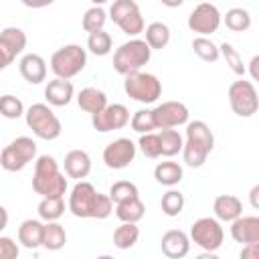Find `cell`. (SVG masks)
<instances>
[{
	"instance_id": "6da1fadb",
	"label": "cell",
	"mask_w": 259,
	"mask_h": 259,
	"mask_svg": "<svg viewBox=\"0 0 259 259\" xmlns=\"http://www.w3.org/2000/svg\"><path fill=\"white\" fill-rule=\"evenodd\" d=\"M67 208L77 219H107L113 212V202L109 194H101L95 190L91 182L77 180V184L71 188Z\"/></svg>"
},
{
	"instance_id": "7a4b0ae2",
	"label": "cell",
	"mask_w": 259,
	"mask_h": 259,
	"mask_svg": "<svg viewBox=\"0 0 259 259\" xmlns=\"http://www.w3.org/2000/svg\"><path fill=\"white\" fill-rule=\"evenodd\" d=\"M32 190L40 196H65L67 178L59 170V162L42 154L34 158V174H32Z\"/></svg>"
},
{
	"instance_id": "3957f363",
	"label": "cell",
	"mask_w": 259,
	"mask_h": 259,
	"mask_svg": "<svg viewBox=\"0 0 259 259\" xmlns=\"http://www.w3.org/2000/svg\"><path fill=\"white\" fill-rule=\"evenodd\" d=\"M152 57V49L144 38H130L127 42L119 45L113 53V69L119 75H127L134 71H140L144 65H148Z\"/></svg>"
},
{
	"instance_id": "277c9868",
	"label": "cell",
	"mask_w": 259,
	"mask_h": 259,
	"mask_svg": "<svg viewBox=\"0 0 259 259\" xmlns=\"http://www.w3.org/2000/svg\"><path fill=\"white\" fill-rule=\"evenodd\" d=\"M24 119H26V125L32 130V134L47 142L57 140L63 132L61 119L57 117V113L51 109L49 103H32L24 111Z\"/></svg>"
},
{
	"instance_id": "5b68a950",
	"label": "cell",
	"mask_w": 259,
	"mask_h": 259,
	"mask_svg": "<svg viewBox=\"0 0 259 259\" xmlns=\"http://www.w3.org/2000/svg\"><path fill=\"white\" fill-rule=\"evenodd\" d=\"M123 91L138 103H154L162 95V83L156 75L146 71H134L123 75Z\"/></svg>"
},
{
	"instance_id": "8992f818",
	"label": "cell",
	"mask_w": 259,
	"mask_h": 259,
	"mask_svg": "<svg viewBox=\"0 0 259 259\" xmlns=\"http://www.w3.org/2000/svg\"><path fill=\"white\" fill-rule=\"evenodd\" d=\"M87 67V51L81 45H65L51 57V71L55 77L73 79Z\"/></svg>"
},
{
	"instance_id": "52a82bcc",
	"label": "cell",
	"mask_w": 259,
	"mask_h": 259,
	"mask_svg": "<svg viewBox=\"0 0 259 259\" xmlns=\"http://www.w3.org/2000/svg\"><path fill=\"white\" fill-rule=\"evenodd\" d=\"M34 158H36V142L28 136H20L0 152V166L6 172H20Z\"/></svg>"
},
{
	"instance_id": "ba28073f",
	"label": "cell",
	"mask_w": 259,
	"mask_h": 259,
	"mask_svg": "<svg viewBox=\"0 0 259 259\" xmlns=\"http://www.w3.org/2000/svg\"><path fill=\"white\" fill-rule=\"evenodd\" d=\"M190 243L204 249L206 253H214L221 249L225 241V229L219 219L214 217H200L190 227Z\"/></svg>"
},
{
	"instance_id": "9c48e42d",
	"label": "cell",
	"mask_w": 259,
	"mask_h": 259,
	"mask_svg": "<svg viewBox=\"0 0 259 259\" xmlns=\"http://www.w3.org/2000/svg\"><path fill=\"white\" fill-rule=\"evenodd\" d=\"M227 97H229V105H231L233 113L239 115V117H251L259 109L257 89L251 81H245V79L233 81L229 85Z\"/></svg>"
},
{
	"instance_id": "30bf717a",
	"label": "cell",
	"mask_w": 259,
	"mask_h": 259,
	"mask_svg": "<svg viewBox=\"0 0 259 259\" xmlns=\"http://www.w3.org/2000/svg\"><path fill=\"white\" fill-rule=\"evenodd\" d=\"M221 22H223V14L210 2H200L188 14V28L192 32H196L198 36H208V34L217 32Z\"/></svg>"
},
{
	"instance_id": "8fae6325",
	"label": "cell",
	"mask_w": 259,
	"mask_h": 259,
	"mask_svg": "<svg viewBox=\"0 0 259 259\" xmlns=\"http://www.w3.org/2000/svg\"><path fill=\"white\" fill-rule=\"evenodd\" d=\"M91 123L101 134L121 130L130 123V109L123 103H107L101 111L91 113Z\"/></svg>"
},
{
	"instance_id": "7c38bea8",
	"label": "cell",
	"mask_w": 259,
	"mask_h": 259,
	"mask_svg": "<svg viewBox=\"0 0 259 259\" xmlns=\"http://www.w3.org/2000/svg\"><path fill=\"white\" fill-rule=\"evenodd\" d=\"M138 146L130 138H117L103 148V164L111 170L127 168L136 158Z\"/></svg>"
},
{
	"instance_id": "4fadbf2b",
	"label": "cell",
	"mask_w": 259,
	"mask_h": 259,
	"mask_svg": "<svg viewBox=\"0 0 259 259\" xmlns=\"http://www.w3.org/2000/svg\"><path fill=\"white\" fill-rule=\"evenodd\" d=\"M156 130H166V127H180L186 125L188 121V107L182 101H164L152 109Z\"/></svg>"
},
{
	"instance_id": "5bb4252c",
	"label": "cell",
	"mask_w": 259,
	"mask_h": 259,
	"mask_svg": "<svg viewBox=\"0 0 259 259\" xmlns=\"http://www.w3.org/2000/svg\"><path fill=\"white\" fill-rule=\"evenodd\" d=\"M160 249L168 259H182L190 251V237L180 229H170L162 235Z\"/></svg>"
},
{
	"instance_id": "9a60e30c",
	"label": "cell",
	"mask_w": 259,
	"mask_h": 259,
	"mask_svg": "<svg viewBox=\"0 0 259 259\" xmlns=\"http://www.w3.org/2000/svg\"><path fill=\"white\" fill-rule=\"evenodd\" d=\"M73 97H75V87H73V83L69 79L55 77L45 87V99L53 107H65V105H69Z\"/></svg>"
},
{
	"instance_id": "2e32d148",
	"label": "cell",
	"mask_w": 259,
	"mask_h": 259,
	"mask_svg": "<svg viewBox=\"0 0 259 259\" xmlns=\"http://www.w3.org/2000/svg\"><path fill=\"white\" fill-rule=\"evenodd\" d=\"M231 237L241 245L259 243V217L241 214L235 221H231Z\"/></svg>"
},
{
	"instance_id": "e0dca14e",
	"label": "cell",
	"mask_w": 259,
	"mask_h": 259,
	"mask_svg": "<svg viewBox=\"0 0 259 259\" xmlns=\"http://www.w3.org/2000/svg\"><path fill=\"white\" fill-rule=\"evenodd\" d=\"M18 71L24 81H28L30 85H38L47 79V61L36 53H26L18 63Z\"/></svg>"
},
{
	"instance_id": "ac0fdd59",
	"label": "cell",
	"mask_w": 259,
	"mask_h": 259,
	"mask_svg": "<svg viewBox=\"0 0 259 259\" xmlns=\"http://www.w3.org/2000/svg\"><path fill=\"white\" fill-rule=\"evenodd\" d=\"M63 166H65V174L69 178L83 180L91 172V158L85 150H71V152H67Z\"/></svg>"
},
{
	"instance_id": "d6986e66",
	"label": "cell",
	"mask_w": 259,
	"mask_h": 259,
	"mask_svg": "<svg viewBox=\"0 0 259 259\" xmlns=\"http://www.w3.org/2000/svg\"><path fill=\"white\" fill-rule=\"evenodd\" d=\"M212 212L221 223H231L243 214V202L235 194H221L212 202Z\"/></svg>"
},
{
	"instance_id": "ffe728a7",
	"label": "cell",
	"mask_w": 259,
	"mask_h": 259,
	"mask_svg": "<svg viewBox=\"0 0 259 259\" xmlns=\"http://www.w3.org/2000/svg\"><path fill=\"white\" fill-rule=\"evenodd\" d=\"M0 49L14 61L26 49V32L18 26H6L0 30Z\"/></svg>"
},
{
	"instance_id": "44dd1931",
	"label": "cell",
	"mask_w": 259,
	"mask_h": 259,
	"mask_svg": "<svg viewBox=\"0 0 259 259\" xmlns=\"http://www.w3.org/2000/svg\"><path fill=\"white\" fill-rule=\"evenodd\" d=\"M42 239V223L38 219H26L18 227V243L24 249H38Z\"/></svg>"
},
{
	"instance_id": "7402d4cb",
	"label": "cell",
	"mask_w": 259,
	"mask_h": 259,
	"mask_svg": "<svg viewBox=\"0 0 259 259\" xmlns=\"http://www.w3.org/2000/svg\"><path fill=\"white\" fill-rule=\"evenodd\" d=\"M67 243V233L63 229V225H59L57 221H47L42 223V239H40V247H45L47 251H59L63 249Z\"/></svg>"
},
{
	"instance_id": "603a6c76",
	"label": "cell",
	"mask_w": 259,
	"mask_h": 259,
	"mask_svg": "<svg viewBox=\"0 0 259 259\" xmlns=\"http://www.w3.org/2000/svg\"><path fill=\"white\" fill-rule=\"evenodd\" d=\"M77 105L87 113H97L107 105V95L97 87H85L77 93Z\"/></svg>"
},
{
	"instance_id": "cb8c5ba5",
	"label": "cell",
	"mask_w": 259,
	"mask_h": 259,
	"mask_svg": "<svg viewBox=\"0 0 259 259\" xmlns=\"http://www.w3.org/2000/svg\"><path fill=\"white\" fill-rule=\"evenodd\" d=\"M182 176H184L182 166L178 162H172V160L158 162L154 168V178L162 186H176V184H180Z\"/></svg>"
},
{
	"instance_id": "d4e9b609",
	"label": "cell",
	"mask_w": 259,
	"mask_h": 259,
	"mask_svg": "<svg viewBox=\"0 0 259 259\" xmlns=\"http://www.w3.org/2000/svg\"><path fill=\"white\" fill-rule=\"evenodd\" d=\"M144 212H146V206L140 200V196H132L121 202H115V217L121 223H138L144 219Z\"/></svg>"
},
{
	"instance_id": "484cf974",
	"label": "cell",
	"mask_w": 259,
	"mask_h": 259,
	"mask_svg": "<svg viewBox=\"0 0 259 259\" xmlns=\"http://www.w3.org/2000/svg\"><path fill=\"white\" fill-rule=\"evenodd\" d=\"M210 152L212 150H208L204 144H200L196 140H190V138H186L184 144H182V158H184V164L190 166V168H200L206 162Z\"/></svg>"
},
{
	"instance_id": "4316f807",
	"label": "cell",
	"mask_w": 259,
	"mask_h": 259,
	"mask_svg": "<svg viewBox=\"0 0 259 259\" xmlns=\"http://www.w3.org/2000/svg\"><path fill=\"white\" fill-rule=\"evenodd\" d=\"M144 40L148 42V47L152 51H160L164 49L168 42H170V28L168 24L156 20V22H150L146 28H144Z\"/></svg>"
},
{
	"instance_id": "83f0119b",
	"label": "cell",
	"mask_w": 259,
	"mask_h": 259,
	"mask_svg": "<svg viewBox=\"0 0 259 259\" xmlns=\"http://www.w3.org/2000/svg\"><path fill=\"white\" fill-rule=\"evenodd\" d=\"M36 212L45 223L59 221L65 214V196H40Z\"/></svg>"
},
{
	"instance_id": "f1b7e54d",
	"label": "cell",
	"mask_w": 259,
	"mask_h": 259,
	"mask_svg": "<svg viewBox=\"0 0 259 259\" xmlns=\"http://www.w3.org/2000/svg\"><path fill=\"white\" fill-rule=\"evenodd\" d=\"M158 138H160V150H162V156L172 158V156H176L178 152H182L184 138L180 136V132H178L176 127L160 130V132H158Z\"/></svg>"
},
{
	"instance_id": "f546056e",
	"label": "cell",
	"mask_w": 259,
	"mask_h": 259,
	"mask_svg": "<svg viewBox=\"0 0 259 259\" xmlns=\"http://www.w3.org/2000/svg\"><path fill=\"white\" fill-rule=\"evenodd\" d=\"M140 239V229L136 223H121L115 231H113V245L121 251L132 249Z\"/></svg>"
},
{
	"instance_id": "4dcf8cb0",
	"label": "cell",
	"mask_w": 259,
	"mask_h": 259,
	"mask_svg": "<svg viewBox=\"0 0 259 259\" xmlns=\"http://www.w3.org/2000/svg\"><path fill=\"white\" fill-rule=\"evenodd\" d=\"M223 22H225V26L229 28V30H233V32H245V30H249L251 28V14H249V10H245V8H231V10H227V14L223 16Z\"/></svg>"
},
{
	"instance_id": "1f68e13d",
	"label": "cell",
	"mask_w": 259,
	"mask_h": 259,
	"mask_svg": "<svg viewBox=\"0 0 259 259\" xmlns=\"http://www.w3.org/2000/svg\"><path fill=\"white\" fill-rule=\"evenodd\" d=\"M111 47H113V40H111V34L105 32L103 28L101 30H95V32H89L87 36V49L89 53H93L95 57H105L111 53Z\"/></svg>"
},
{
	"instance_id": "d6a6232c",
	"label": "cell",
	"mask_w": 259,
	"mask_h": 259,
	"mask_svg": "<svg viewBox=\"0 0 259 259\" xmlns=\"http://www.w3.org/2000/svg\"><path fill=\"white\" fill-rule=\"evenodd\" d=\"M186 138L196 140L200 144H204L208 150L214 148V136L210 132V127L202 121V119H194V121H186Z\"/></svg>"
},
{
	"instance_id": "836d02e7",
	"label": "cell",
	"mask_w": 259,
	"mask_h": 259,
	"mask_svg": "<svg viewBox=\"0 0 259 259\" xmlns=\"http://www.w3.org/2000/svg\"><path fill=\"white\" fill-rule=\"evenodd\" d=\"M192 51H194V55L198 59H202L206 63H214L221 57L219 45H214L208 36H196V38H192Z\"/></svg>"
},
{
	"instance_id": "e575fe53",
	"label": "cell",
	"mask_w": 259,
	"mask_h": 259,
	"mask_svg": "<svg viewBox=\"0 0 259 259\" xmlns=\"http://www.w3.org/2000/svg\"><path fill=\"white\" fill-rule=\"evenodd\" d=\"M107 22V12L101 8V6H91L85 10L83 18H81V26L85 32H95V30H101Z\"/></svg>"
},
{
	"instance_id": "d590c367",
	"label": "cell",
	"mask_w": 259,
	"mask_h": 259,
	"mask_svg": "<svg viewBox=\"0 0 259 259\" xmlns=\"http://www.w3.org/2000/svg\"><path fill=\"white\" fill-rule=\"evenodd\" d=\"M160 206H162V212L166 217H178L182 212V208H184V194L180 190L170 188L168 192L162 194Z\"/></svg>"
},
{
	"instance_id": "8d00e7d4",
	"label": "cell",
	"mask_w": 259,
	"mask_h": 259,
	"mask_svg": "<svg viewBox=\"0 0 259 259\" xmlns=\"http://www.w3.org/2000/svg\"><path fill=\"white\" fill-rule=\"evenodd\" d=\"M219 53H221V57L227 61V65L231 67V71L235 73V75H239V77H245V73H247V67L243 65V59H241V55H239V51L231 45V42H223L221 47H219Z\"/></svg>"
},
{
	"instance_id": "74e56055",
	"label": "cell",
	"mask_w": 259,
	"mask_h": 259,
	"mask_svg": "<svg viewBox=\"0 0 259 259\" xmlns=\"http://www.w3.org/2000/svg\"><path fill=\"white\" fill-rule=\"evenodd\" d=\"M24 111L26 109H24L22 101L16 95H10V93L0 95V115L2 117H6V119H18V117L24 115Z\"/></svg>"
},
{
	"instance_id": "f35d334b",
	"label": "cell",
	"mask_w": 259,
	"mask_h": 259,
	"mask_svg": "<svg viewBox=\"0 0 259 259\" xmlns=\"http://www.w3.org/2000/svg\"><path fill=\"white\" fill-rule=\"evenodd\" d=\"M130 125H132V130L138 132V134L154 132V130H156V123H154L152 109H138L136 113H132V115H130Z\"/></svg>"
},
{
	"instance_id": "ab89813d",
	"label": "cell",
	"mask_w": 259,
	"mask_h": 259,
	"mask_svg": "<svg viewBox=\"0 0 259 259\" xmlns=\"http://www.w3.org/2000/svg\"><path fill=\"white\" fill-rule=\"evenodd\" d=\"M138 10H140V6H138L136 0H113V4L109 6V16L107 18H111V22L119 24L123 18H127L130 14H134Z\"/></svg>"
},
{
	"instance_id": "60d3db41",
	"label": "cell",
	"mask_w": 259,
	"mask_h": 259,
	"mask_svg": "<svg viewBox=\"0 0 259 259\" xmlns=\"http://www.w3.org/2000/svg\"><path fill=\"white\" fill-rule=\"evenodd\" d=\"M132 196H140V190H138V186H136L134 182H130V180H117V182H113L111 188H109V198H111L113 204H115V202H121V200H125V198H132Z\"/></svg>"
},
{
	"instance_id": "b9f144b4",
	"label": "cell",
	"mask_w": 259,
	"mask_h": 259,
	"mask_svg": "<svg viewBox=\"0 0 259 259\" xmlns=\"http://www.w3.org/2000/svg\"><path fill=\"white\" fill-rule=\"evenodd\" d=\"M138 148L142 150V154L146 158H160L162 156V150H160V138L156 132H148V134H140V140H138Z\"/></svg>"
},
{
	"instance_id": "7bdbcfd3",
	"label": "cell",
	"mask_w": 259,
	"mask_h": 259,
	"mask_svg": "<svg viewBox=\"0 0 259 259\" xmlns=\"http://www.w3.org/2000/svg\"><path fill=\"white\" fill-rule=\"evenodd\" d=\"M20 253L18 245L10 237H0V259H16Z\"/></svg>"
},
{
	"instance_id": "ee69618b",
	"label": "cell",
	"mask_w": 259,
	"mask_h": 259,
	"mask_svg": "<svg viewBox=\"0 0 259 259\" xmlns=\"http://www.w3.org/2000/svg\"><path fill=\"white\" fill-rule=\"evenodd\" d=\"M257 257H259V243L243 245V249H241V259H257Z\"/></svg>"
},
{
	"instance_id": "f6af8a7d",
	"label": "cell",
	"mask_w": 259,
	"mask_h": 259,
	"mask_svg": "<svg viewBox=\"0 0 259 259\" xmlns=\"http://www.w3.org/2000/svg\"><path fill=\"white\" fill-rule=\"evenodd\" d=\"M26 8H32V10H38V8H47L51 6L55 0H20Z\"/></svg>"
},
{
	"instance_id": "bcb514c9",
	"label": "cell",
	"mask_w": 259,
	"mask_h": 259,
	"mask_svg": "<svg viewBox=\"0 0 259 259\" xmlns=\"http://www.w3.org/2000/svg\"><path fill=\"white\" fill-rule=\"evenodd\" d=\"M257 196H259V184H255V186L251 188V192H249V198H251V206H253V208H259Z\"/></svg>"
},
{
	"instance_id": "7dc6e473",
	"label": "cell",
	"mask_w": 259,
	"mask_h": 259,
	"mask_svg": "<svg viewBox=\"0 0 259 259\" xmlns=\"http://www.w3.org/2000/svg\"><path fill=\"white\" fill-rule=\"evenodd\" d=\"M6 227H8V210L0 204V233H2Z\"/></svg>"
},
{
	"instance_id": "c3c4849f",
	"label": "cell",
	"mask_w": 259,
	"mask_h": 259,
	"mask_svg": "<svg viewBox=\"0 0 259 259\" xmlns=\"http://www.w3.org/2000/svg\"><path fill=\"white\" fill-rule=\"evenodd\" d=\"M257 65H259V57L255 55V57L251 59V63H249V67H251V79H253V81L259 77V75H257Z\"/></svg>"
},
{
	"instance_id": "681fc988",
	"label": "cell",
	"mask_w": 259,
	"mask_h": 259,
	"mask_svg": "<svg viewBox=\"0 0 259 259\" xmlns=\"http://www.w3.org/2000/svg\"><path fill=\"white\" fill-rule=\"evenodd\" d=\"M10 63H12V59H10V57H8V55H6V53L0 49V71H4V69L10 65Z\"/></svg>"
},
{
	"instance_id": "f907efd6",
	"label": "cell",
	"mask_w": 259,
	"mask_h": 259,
	"mask_svg": "<svg viewBox=\"0 0 259 259\" xmlns=\"http://www.w3.org/2000/svg\"><path fill=\"white\" fill-rule=\"evenodd\" d=\"M166 8H178V6H182L184 4V0H160Z\"/></svg>"
},
{
	"instance_id": "816d5d0a",
	"label": "cell",
	"mask_w": 259,
	"mask_h": 259,
	"mask_svg": "<svg viewBox=\"0 0 259 259\" xmlns=\"http://www.w3.org/2000/svg\"><path fill=\"white\" fill-rule=\"evenodd\" d=\"M93 2V6H103L105 2H109V0H91Z\"/></svg>"
}]
</instances>
